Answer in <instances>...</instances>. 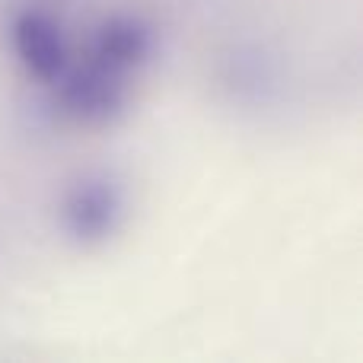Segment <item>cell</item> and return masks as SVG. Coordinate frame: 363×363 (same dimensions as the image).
<instances>
[{
    "label": "cell",
    "mask_w": 363,
    "mask_h": 363,
    "mask_svg": "<svg viewBox=\"0 0 363 363\" xmlns=\"http://www.w3.org/2000/svg\"><path fill=\"white\" fill-rule=\"evenodd\" d=\"M13 48L26 74L38 83H55L64 74V42L55 19L45 13H23L13 23Z\"/></svg>",
    "instance_id": "cell-3"
},
{
    "label": "cell",
    "mask_w": 363,
    "mask_h": 363,
    "mask_svg": "<svg viewBox=\"0 0 363 363\" xmlns=\"http://www.w3.org/2000/svg\"><path fill=\"white\" fill-rule=\"evenodd\" d=\"M121 220V194L108 179H83L61 204V223L77 242L93 245L115 233Z\"/></svg>",
    "instance_id": "cell-2"
},
{
    "label": "cell",
    "mask_w": 363,
    "mask_h": 363,
    "mask_svg": "<svg viewBox=\"0 0 363 363\" xmlns=\"http://www.w3.org/2000/svg\"><path fill=\"white\" fill-rule=\"evenodd\" d=\"M150 29L134 16H112L108 23H102V29L96 32V42L89 48V61L108 67L112 74L131 77L140 64L150 57Z\"/></svg>",
    "instance_id": "cell-4"
},
{
    "label": "cell",
    "mask_w": 363,
    "mask_h": 363,
    "mask_svg": "<svg viewBox=\"0 0 363 363\" xmlns=\"http://www.w3.org/2000/svg\"><path fill=\"white\" fill-rule=\"evenodd\" d=\"M125 93H128V77L112 74L108 67L86 57V64L64 80L61 93H57V108L74 125L106 128L112 125L115 115L125 106Z\"/></svg>",
    "instance_id": "cell-1"
}]
</instances>
